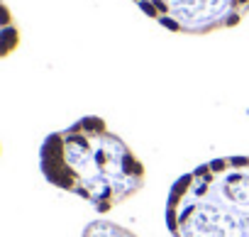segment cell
Returning <instances> with one entry per match:
<instances>
[{
    "mask_svg": "<svg viewBox=\"0 0 249 237\" xmlns=\"http://www.w3.org/2000/svg\"><path fill=\"white\" fill-rule=\"evenodd\" d=\"M42 174L56 188L107 213L144 186V166L100 117L54 132L39 149Z\"/></svg>",
    "mask_w": 249,
    "mask_h": 237,
    "instance_id": "obj_1",
    "label": "cell"
},
{
    "mask_svg": "<svg viewBox=\"0 0 249 237\" xmlns=\"http://www.w3.org/2000/svg\"><path fill=\"white\" fill-rule=\"evenodd\" d=\"M166 225L174 237H249V157H220L181 176Z\"/></svg>",
    "mask_w": 249,
    "mask_h": 237,
    "instance_id": "obj_2",
    "label": "cell"
},
{
    "mask_svg": "<svg viewBox=\"0 0 249 237\" xmlns=\"http://www.w3.org/2000/svg\"><path fill=\"white\" fill-rule=\"evenodd\" d=\"M140 10L171 32L208 35L234 27L247 13L249 0H135Z\"/></svg>",
    "mask_w": 249,
    "mask_h": 237,
    "instance_id": "obj_3",
    "label": "cell"
},
{
    "mask_svg": "<svg viewBox=\"0 0 249 237\" xmlns=\"http://www.w3.org/2000/svg\"><path fill=\"white\" fill-rule=\"evenodd\" d=\"M18 44H20V30H18L8 5L0 0V59L13 54L18 49Z\"/></svg>",
    "mask_w": 249,
    "mask_h": 237,
    "instance_id": "obj_4",
    "label": "cell"
},
{
    "mask_svg": "<svg viewBox=\"0 0 249 237\" xmlns=\"http://www.w3.org/2000/svg\"><path fill=\"white\" fill-rule=\"evenodd\" d=\"M83 237H135L130 230H124L115 222H107V220H95L86 227Z\"/></svg>",
    "mask_w": 249,
    "mask_h": 237,
    "instance_id": "obj_5",
    "label": "cell"
}]
</instances>
